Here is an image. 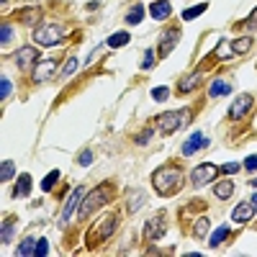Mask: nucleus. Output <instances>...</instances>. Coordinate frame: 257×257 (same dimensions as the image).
Returning <instances> with one entry per match:
<instances>
[{"instance_id":"1","label":"nucleus","mask_w":257,"mask_h":257,"mask_svg":"<svg viewBox=\"0 0 257 257\" xmlns=\"http://www.w3.org/2000/svg\"><path fill=\"white\" fill-rule=\"evenodd\" d=\"M152 183H154L160 196H170V193H175L177 188H180L183 172L177 170V167H160V170L152 175Z\"/></svg>"},{"instance_id":"2","label":"nucleus","mask_w":257,"mask_h":257,"mask_svg":"<svg viewBox=\"0 0 257 257\" xmlns=\"http://www.w3.org/2000/svg\"><path fill=\"white\" fill-rule=\"evenodd\" d=\"M111 196H114V191H111V185L108 183H103V185H98L95 191L87 196L85 200H83V208H80V219H87L93 214V211H98L100 206H106L108 200H111Z\"/></svg>"},{"instance_id":"3","label":"nucleus","mask_w":257,"mask_h":257,"mask_svg":"<svg viewBox=\"0 0 257 257\" xmlns=\"http://www.w3.org/2000/svg\"><path fill=\"white\" fill-rule=\"evenodd\" d=\"M188 121H191V111L183 108V111H165V114H160L157 124H160L162 134H172L177 129H183Z\"/></svg>"},{"instance_id":"4","label":"nucleus","mask_w":257,"mask_h":257,"mask_svg":"<svg viewBox=\"0 0 257 257\" xmlns=\"http://www.w3.org/2000/svg\"><path fill=\"white\" fill-rule=\"evenodd\" d=\"M64 36V29L59 24H44L33 31V41L41 44V47H52V44H59Z\"/></svg>"},{"instance_id":"5","label":"nucleus","mask_w":257,"mask_h":257,"mask_svg":"<svg viewBox=\"0 0 257 257\" xmlns=\"http://www.w3.org/2000/svg\"><path fill=\"white\" fill-rule=\"evenodd\" d=\"M83 196H85V188L83 185H77L75 191H72V196L67 198V203H64V208H62V216H59V224H67V221L72 219V214L77 211V206H80V200H83Z\"/></svg>"},{"instance_id":"6","label":"nucleus","mask_w":257,"mask_h":257,"mask_svg":"<svg viewBox=\"0 0 257 257\" xmlns=\"http://www.w3.org/2000/svg\"><path fill=\"white\" fill-rule=\"evenodd\" d=\"M216 165H211V162H203V165H198L196 170L191 172V180H193V185H208L211 180L216 177Z\"/></svg>"},{"instance_id":"7","label":"nucleus","mask_w":257,"mask_h":257,"mask_svg":"<svg viewBox=\"0 0 257 257\" xmlns=\"http://www.w3.org/2000/svg\"><path fill=\"white\" fill-rule=\"evenodd\" d=\"M57 72V62L54 59H39V64L33 67V83H47Z\"/></svg>"},{"instance_id":"8","label":"nucleus","mask_w":257,"mask_h":257,"mask_svg":"<svg viewBox=\"0 0 257 257\" xmlns=\"http://www.w3.org/2000/svg\"><path fill=\"white\" fill-rule=\"evenodd\" d=\"M206 139H203V134H200V131H193L191 134V137H188V142L183 144V154H185V157H191V154L193 152H198V149H203L206 147Z\"/></svg>"},{"instance_id":"9","label":"nucleus","mask_w":257,"mask_h":257,"mask_svg":"<svg viewBox=\"0 0 257 257\" xmlns=\"http://www.w3.org/2000/svg\"><path fill=\"white\" fill-rule=\"evenodd\" d=\"M39 59V52L33 49V47H21L16 54H13V62L18 64V67H29L31 62H36Z\"/></svg>"},{"instance_id":"10","label":"nucleus","mask_w":257,"mask_h":257,"mask_svg":"<svg viewBox=\"0 0 257 257\" xmlns=\"http://www.w3.org/2000/svg\"><path fill=\"white\" fill-rule=\"evenodd\" d=\"M177 39H180V33H177L175 29H167V31L162 33V44H160V57H167V54H170V52L175 49Z\"/></svg>"},{"instance_id":"11","label":"nucleus","mask_w":257,"mask_h":257,"mask_svg":"<svg viewBox=\"0 0 257 257\" xmlns=\"http://www.w3.org/2000/svg\"><path fill=\"white\" fill-rule=\"evenodd\" d=\"M255 216V206H252V200H244V203H239L237 208L231 211V219L237 221V224H244V221H250Z\"/></svg>"},{"instance_id":"12","label":"nucleus","mask_w":257,"mask_h":257,"mask_svg":"<svg viewBox=\"0 0 257 257\" xmlns=\"http://www.w3.org/2000/svg\"><path fill=\"white\" fill-rule=\"evenodd\" d=\"M170 10H172L170 0H154V3L149 5V13H152L154 21H165L167 16H170Z\"/></svg>"},{"instance_id":"13","label":"nucleus","mask_w":257,"mask_h":257,"mask_svg":"<svg viewBox=\"0 0 257 257\" xmlns=\"http://www.w3.org/2000/svg\"><path fill=\"white\" fill-rule=\"evenodd\" d=\"M252 108V95H247V93H242L239 98H237V103L231 106V118H242L247 111Z\"/></svg>"},{"instance_id":"14","label":"nucleus","mask_w":257,"mask_h":257,"mask_svg":"<svg viewBox=\"0 0 257 257\" xmlns=\"http://www.w3.org/2000/svg\"><path fill=\"white\" fill-rule=\"evenodd\" d=\"M98 227H100L98 229V239H108L111 234L116 231V227H118V216H106Z\"/></svg>"},{"instance_id":"15","label":"nucleus","mask_w":257,"mask_h":257,"mask_svg":"<svg viewBox=\"0 0 257 257\" xmlns=\"http://www.w3.org/2000/svg\"><path fill=\"white\" fill-rule=\"evenodd\" d=\"M31 175L29 172H24L18 177V183H16V188H13V198H21V196H29L31 193Z\"/></svg>"},{"instance_id":"16","label":"nucleus","mask_w":257,"mask_h":257,"mask_svg":"<svg viewBox=\"0 0 257 257\" xmlns=\"http://www.w3.org/2000/svg\"><path fill=\"white\" fill-rule=\"evenodd\" d=\"M147 234H149V239H160V237H162V234H165L162 216H157V219H149V221H147Z\"/></svg>"},{"instance_id":"17","label":"nucleus","mask_w":257,"mask_h":257,"mask_svg":"<svg viewBox=\"0 0 257 257\" xmlns=\"http://www.w3.org/2000/svg\"><path fill=\"white\" fill-rule=\"evenodd\" d=\"M229 93H231V85H229V83H224V80H214V83H211V87H208V95H211V98L229 95Z\"/></svg>"},{"instance_id":"18","label":"nucleus","mask_w":257,"mask_h":257,"mask_svg":"<svg viewBox=\"0 0 257 257\" xmlns=\"http://www.w3.org/2000/svg\"><path fill=\"white\" fill-rule=\"evenodd\" d=\"M108 47L111 49H121V47H126V44H129V33L126 31H118V33H111V36H108Z\"/></svg>"},{"instance_id":"19","label":"nucleus","mask_w":257,"mask_h":257,"mask_svg":"<svg viewBox=\"0 0 257 257\" xmlns=\"http://www.w3.org/2000/svg\"><path fill=\"white\" fill-rule=\"evenodd\" d=\"M214 193H216V198H229L231 193H234V183L231 180H219L216 185H214Z\"/></svg>"},{"instance_id":"20","label":"nucleus","mask_w":257,"mask_h":257,"mask_svg":"<svg viewBox=\"0 0 257 257\" xmlns=\"http://www.w3.org/2000/svg\"><path fill=\"white\" fill-rule=\"evenodd\" d=\"M229 231H231V229H229L227 224H224V227H219V229H216L214 234H211L208 244H211V247H221V244H224V239L229 237Z\"/></svg>"},{"instance_id":"21","label":"nucleus","mask_w":257,"mask_h":257,"mask_svg":"<svg viewBox=\"0 0 257 257\" xmlns=\"http://www.w3.org/2000/svg\"><path fill=\"white\" fill-rule=\"evenodd\" d=\"M252 49V39L250 36H242L237 41H231V54H247Z\"/></svg>"},{"instance_id":"22","label":"nucleus","mask_w":257,"mask_h":257,"mask_svg":"<svg viewBox=\"0 0 257 257\" xmlns=\"http://www.w3.org/2000/svg\"><path fill=\"white\" fill-rule=\"evenodd\" d=\"M198 83H200V75H198V72H196V75H188L185 80L177 85V93H191L193 87H198Z\"/></svg>"},{"instance_id":"23","label":"nucleus","mask_w":257,"mask_h":257,"mask_svg":"<svg viewBox=\"0 0 257 257\" xmlns=\"http://www.w3.org/2000/svg\"><path fill=\"white\" fill-rule=\"evenodd\" d=\"M142 16H144V5H134L129 13H126V24L129 26H137L139 21H142Z\"/></svg>"},{"instance_id":"24","label":"nucleus","mask_w":257,"mask_h":257,"mask_svg":"<svg viewBox=\"0 0 257 257\" xmlns=\"http://www.w3.org/2000/svg\"><path fill=\"white\" fill-rule=\"evenodd\" d=\"M13 175H16V165L10 162V160H5L3 165H0V180H3V183H8Z\"/></svg>"},{"instance_id":"25","label":"nucleus","mask_w":257,"mask_h":257,"mask_svg":"<svg viewBox=\"0 0 257 257\" xmlns=\"http://www.w3.org/2000/svg\"><path fill=\"white\" fill-rule=\"evenodd\" d=\"M16 252H18L21 257H24V255H33V252H36V239H31V237L24 239V242H21V247H18Z\"/></svg>"},{"instance_id":"26","label":"nucleus","mask_w":257,"mask_h":257,"mask_svg":"<svg viewBox=\"0 0 257 257\" xmlns=\"http://www.w3.org/2000/svg\"><path fill=\"white\" fill-rule=\"evenodd\" d=\"M59 180V170H52L47 177H44V183H41V191L44 193H49L52 191V188H54V183H57Z\"/></svg>"},{"instance_id":"27","label":"nucleus","mask_w":257,"mask_h":257,"mask_svg":"<svg viewBox=\"0 0 257 257\" xmlns=\"http://www.w3.org/2000/svg\"><path fill=\"white\" fill-rule=\"evenodd\" d=\"M206 10V3H200V5H196V8H188V10H183V21H193L196 16H200Z\"/></svg>"},{"instance_id":"28","label":"nucleus","mask_w":257,"mask_h":257,"mask_svg":"<svg viewBox=\"0 0 257 257\" xmlns=\"http://www.w3.org/2000/svg\"><path fill=\"white\" fill-rule=\"evenodd\" d=\"M206 231H208V219H198V221H196V229H193L196 239H203Z\"/></svg>"},{"instance_id":"29","label":"nucleus","mask_w":257,"mask_h":257,"mask_svg":"<svg viewBox=\"0 0 257 257\" xmlns=\"http://www.w3.org/2000/svg\"><path fill=\"white\" fill-rule=\"evenodd\" d=\"M75 72H77V59L70 57V59H67V64H64V70H62V77H72Z\"/></svg>"},{"instance_id":"30","label":"nucleus","mask_w":257,"mask_h":257,"mask_svg":"<svg viewBox=\"0 0 257 257\" xmlns=\"http://www.w3.org/2000/svg\"><path fill=\"white\" fill-rule=\"evenodd\" d=\"M142 203H144V193H137V196L129 198V206H126V208H129V211H139Z\"/></svg>"},{"instance_id":"31","label":"nucleus","mask_w":257,"mask_h":257,"mask_svg":"<svg viewBox=\"0 0 257 257\" xmlns=\"http://www.w3.org/2000/svg\"><path fill=\"white\" fill-rule=\"evenodd\" d=\"M10 39H13V29H10V26L5 24L3 29H0V44L5 47V44H10Z\"/></svg>"},{"instance_id":"32","label":"nucleus","mask_w":257,"mask_h":257,"mask_svg":"<svg viewBox=\"0 0 257 257\" xmlns=\"http://www.w3.org/2000/svg\"><path fill=\"white\" fill-rule=\"evenodd\" d=\"M10 239H13V227L5 221V224H3V234H0V242H3V244H10Z\"/></svg>"},{"instance_id":"33","label":"nucleus","mask_w":257,"mask_h":257,"mask_svg":"<svg viewBox=\"0 0 257 257\" xmlns=\"http://www.w3.org/2000/svg\"><path fill=\"white\" fill-rule=\"evenodd\" d=\"M10 90H13V85H10V80H8V77H3V80H0V98H8L10 95Z\"/></svg>"},{"instance_id":"34","label":"nucleus","mask_w":257,"mask_h":257,"mask_svg":"<svg viewBox=\"0 0 257 257\" xmlns=\"http://www.w3.org/2000/svg\"><path fill=\"white\" fill-rule=\"evenodd\" d=\"M152 64H154V52L147 49L144 52V62H142V70H152Z\"/></svg>"},{"instance_id":"35","label":"nucleus","mask_w":257,"mask_h":257,"mask_svg":"<svg viewBox=\"0 0 257 257\" xmlns=\"http://www.w3.org/2000/svg\"><path fill=\"white\" fill-rule=\"evenodd\" d=\"M239 167L242 165H237V162H227V165H221L219 170L224 172V175H234V172H239Z\"/></svg>"},{"instance_id":"36","label":"nucleus","mask_w":257,"mask_h":257,"mask_svg":"<svg viewBox=\"0 0 257 257\" xmlns=\"http://www.w3.org/2000/svg\"><path fill=\"white\" fill-rule=\"evenodd\" d=\"M167 95H170V87H154V90H152L154 100H167Z\"/></svg>"},{"instance_id":"37","label":"nucleus","mask_w":257,"mask_h":257,"mask_svg":"<svg viewBox=\"0 0 257 257\" xmlns=\"http://www.w3.org/2000/svg\"><path fill=\"white\" fill-rule=\"evenodd\" d=\"M47 252H49V242H47V239H39V242H36V252H33V255H36V257H44Z\"/></svg>"},{"instance_id":"38","label":"nucleus","mask_w":257,"mask_h":257,"mask_svg":"<svg viewBox=\"0 0 257 257\" xmlns=\"http://www.w3.org/2000/svg\"><path fill=\"white\" fill-rule=\"evenodd\" d=\"M77 162H80L83 167H87V165L93 162V149H85V152L80 154V160H77Z\"/></svg>"},{"instance_id":"39","label":"nucleus","mask_w":257,"mask_h":257,"mask_svg":"<svg viewBox=\"0 0 257 257\" xmlns=\"http://www.w3.org/2000/svg\"><path fill=\"white\" fill-rule=\"evenodd\" d=\"M242 167H244V170H252V172H255V170H257V154H250V157L244 160Z\"/></svg>"},{"instance_id":"40","label":"nucleus","mask_w":257,"mask_h":257,"mask_svg":"<svg viewBox=\"0 0 257 257\" xmlns=\"http://www.w3.org/2000/svg\"><path fill=\"white\" fill-rule=\"evenodd\" d=\"M152 134H154V129H147V131H142L139 137H137V144H147V142L152 139Z\"/></svg>"},{"instance_id":"41","label":"nucleus","mask_w":257,"mask_h":257,"mask_svg":"<svg viewBox=\"0 0 257 257\" xmlns=\"http://www.w3.org/2000/svg\"><path fill=\"white\" fill-rule=\"evenodd\" d=\"M26 18V24H36V18H39V10H31V13H24Z\"/></svg>"},{"instance_id":"42","label":"nucleus","mask_w":257,"mask_h":257,"mask_svg":"<svg viewBox=\"0 0 257 257\" xmlns=\"http://www.w3.org/2000/svg\"><path fill=\"white\" fill-rule=\"evenodd\" d=\"M247 24H250V29H257V8L250 13V18H247Z\"/></svg>"},{"instance_id":"43","label":"nucleus","mask_w":257,"mask_h":257,"mask_svg":"<svg viewBox=\"0 0 257 257\" xmlns=\"http://www.w3.org/2000/svg\"><path fill=\"white\" fill-rule=\"evenodd\" d=\"M252 206H255V208H257V193H255V196H252Z\"/></svg>"},{"instance_id":"44","label":"nucleus","mask_w":257,"mask_h":257,"mask_svg":"<svg viewBox=\"0 0 257 257\" xmlns=\"http://www.w3.org/2000/svg\"><path fill=\"white\" fill-rule=\"evenodd\" d=\"M250 185H252V188H257V177H255V180H252V183H250Z\"/></svg>"}]
</instances>
